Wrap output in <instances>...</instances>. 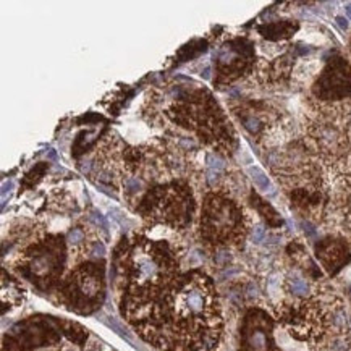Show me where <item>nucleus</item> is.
I'll list each match as a JSON object with an SVG mask.
<instances>
[{
    "label": "nucleus",
    "instance_id": "bb28decb",
    "mask_svg": "<svg viewBox=\"0 0 351 351\" xmlns=\"http://www.w3.org/2000/svg\"><path fill=\"white\" fill-rule=\"evenodd\" d=\"M346 15H348V18L351 19V5H348V7H346Z\"/></svg>",
    "mask_w": 351,
    "mask_h": 351
},
{
    "label": "nucleus",
    "instance_id": "9b49d317",
    "mask_svg": "<svg viewBox=\"0 0 351 351\" xmlns=\"http://www.w3.org/2000/svg\"><path fill=\"white\" fill-rule=\"evenodd\" d=\"M254 43L247 37H233L214 54V86L223 88L254 73L257 64Z\"/></svg>",
    "mask_w": 351,
    "mask_h": 351
},
{
    "label": "nucleus",
    "instance_id": "7ed1b4c3",
    "mask_svg": "<svg viewBox=\"0 0 351 351\" xmlns=\"http://www.w3.org/2000/svg\"><path fill=\"white\" fill-rule=\"evenodd\" d=\"M163 117L175 127L193 133L196 141L222 157H232L238 138L226 112L208 88L184 89L165 107Z\"/></svg>",
    "mask_w": 351,
    "mask_h": 351
},
{
    "label": "nucleus",
    "instance_id": "4be33fe9",
    "mask_svg": "<svg viewBox=\"0 0 351 351\" xmlns=\"http://www.w3.org/2000/svg\"><path fill=\"white\" fill-rule=\"evenodd\" d=\"M285 286L288 293H290L292 296L295 298H307L313 295V288H311V283H309L306 278H303L301 275L298 274H292L286 277L285 280Z\"/></svg>",
    "mask_w": 351,
    "mask_h": 351
},
{
    "label": "nucleus",
    "instance_id": "5701e85b",
    "mask_svg": "<svg viewBox=\"0 0 351 351\" xmlns=\"http://www.w3.org/2000/svg\"><path fill=\"white\" fill-rule=\"evenodd\" d=\"M208 40L205 39H196V40H191L190 44L184 46L180 52H178V57L181 58L180 61H188V60H193L196 57H199L202 52H205L208 50Z\"/></svg>",
    "mask_w": 351,
    "mask_h": 351
},
{
    "label": "nucleus",
    "instance_id": "f03ea898",
    "mask_svg": "<svg viewBox=\"0 0 351 351\" xmlns=\"http://www.w3.org/2000/svg\"><path fill=\"white\" fill-rule=\"evenodd\" d=\"M180 261L177 240L152 236L146 230L121 238L112 256V278L120 295V313L128 324L177 280Z\"/></svg>",
    "mask_w": 351,
    "mask_h": 351
},
{
    "label": "nucleus",
    "instance_id": "6e6552de",
    "mask_svg": "<svg viewBox=\"0 0 351 351\" xmlns=\"http://www.w3.org/2000/svg\"><path fill=\"white\" fill-rule=\"evenodd\" d=\"M340 313L332 292L317 290L307 298H293L278 303L275 316L288 332L303 342L319 343L334 328Z\"/></svg>",
    "mask_w": 351,
    "mask_h": 351
},
{
    "label": "nucleus",
    "instance_id": "f3484780",
    "mask_svg": "<svg viewBox=\"0 0 351 351\" xmlns=\"http://www.w3.org/2000/svg\"><path fill=\"white\" fill-rule=\"evenodd\" d=\"M257 33L267 40H283V39H290L296 31L299 29L298 22H292V19H282V22H271L265 25H259L256 28Z\"/></svg>",
    "mask_w": 351,
    "mask_h": 351
},
{
    "label": "nucleus",
    "instance_id": "1a4fd4ad",
    "mask_svg": "<svg viewBox=\"0 0 351 351\" xmlns=\"http://www.w3.org/2000/svg\"><path fill=\"white\" fill-rule=\"evenodd\" d=\"M68 257V244L64 235L46 233L26 244L15 261V271L25 280L43 292L52 290L61 283Z\"/></svg>",
    "mask_w": 351,
    "mask_h": 351
},
{
    "label": "nucleus",
    "instance_id": "39448f33",
    "mask_svg": "<svg viewBox=\"0 0 351 351\" xmlns=\"http://www.w3.org/2000/svg\"><path fill=\"white\" fill-rule=\"evenodd\" d=\"M304 142L324 167L337 175L349 172L351 99L321 102L309 97L304 115Z\"/></svg>",
    "mask_w": 351,
    "mask_h": 351
},
{
    "label": "nucleus",
    "instance_id": "393cba45",
    "mask_svg": "<svg viewBox=\"0 0 351 351\" xmlns=\"http://www.w3.org/2000/svg\"><path fill=\"white\" fill-rule=\"evenodd\" d=\"M247 172H250V177L254 181L257 190L265 193V194L267 193H274L272 183H271L269 177H267V175L264 173V170H261L259 167H250V170H247Z\"/></svg>",
    "mask_w": 351,
    "mask_h": 351
},
{
    "label": "nucleus",
    "instance_id": "cd10ccee",
    "mask_svg": "<svg viewBox=\"0 0 351 351\" xmlns=\"http://www.w3.org/2000/svg\"><path fill=\"white\" fill-rule=\"evenodd\" d=\"M349 47H351V43H349Z\"/></svg>",
    "mask_w": 351,
    "mask_h": 351
},
{
    "label": "nucleus",
    "instance_id": "9d476101",
    "mask_svg": "<svg viewBox=\"0 0 351 351\" xmlns=\"http://www.w3.org/2000/svg\"><path fill=\"white\" fill-rule=\"evenodd\" d=\"M58 301L68 311L81 316L96 313L106 299L104 265L86 261L75 265L58 285Z\"/></svg>",
    "mask_w": 351,
    "mask_h": 351
},
{
    "label": "nucleus",
    "instance_id": "a211bd4d",
    "mask_svg": "<svg viewBox=\"0 0 351 351\" xmlns=\"http://www.w3.org/2000/svg\"><path fill=\"white\" fill-rule=\"evenodd\" d=\"M314 345V351H351V337L346 328H332L324 340Z\"/></svg>",
    "mask_w": 351,
    "mask_h": 351
},
{
    "label": "nucleus",
    "instance_id": "4468645a",
    "mask_svg": "<svg viewBox=\"0 0 351 351\" xmlns=\"http://www.w3.org/2000/svg\"><path fill=\"white\" fill-rule=\"evenodd\" d=\"M311 94L321 102H342L351 99V64L340 55L327 60L311 86Z\"/></svg>",
    "mask_w": 351,
    "mask_h": 351
},
{
    "label": "nucleus",
    "instance_id": "423d86ee",
    "mask_svg": "<svg viewBox=\"0 0 351 351\" xmlns=\"http://www.w3.org/2000/svg\"><path fill=\"white\" fill-rule=\"evenodd\" d=\"M135 212L148 229L187 233L199 215L196 190L184 180L154 184L139 198Z\"/></svg>",
    "mask_w": 351,
    "mask_h": 351
},
{
    "label": "nucleus",
    "instance_id": "aec40b11",
    "mask_svg": "<svg viewBox=\"0 0 351 351\" xmlns=\"http://www.w3.org/2000/svg\"><path fill=\"white\" fill-rule=\"evenodd\" d=\"M247 201H250L251 208L257 214H259L271 226H274V229H278V226H282L283 220H282L280 214H278L269 202L264 201L261 198V194H257L256 191H250V194H247Z\"/></svg>",
    "mask_w": 351,
    "mask_h": 351
},
{
    "label": "nucleus",
    "instance_id": "f8f14e48",
    "mask_svg": "<svg viewBox=\"0 0 351 351\" xmlns=\"http://www.w3.org/2000/svg\"><path fill=\"white\" fill-rule=\"evenodd\" d=\"M60 334H64V321L54 317H31L5 335L2 351H31L55 345L60 342Z\"/></svg>",
    "mask_w": 351,
    "mask_h": 351
},
{
    "label": "nucleus",
    "instance_id": "ddd939ff",
    "mask_svg": "<svg viewBox=\"0 0 351 351\" xmlns=\"http://www.w3.org/2000/svg\"><path fill=\"white\" fill-rule=\"evenodd\" d=\"M128 144L115 131H109L97 142V149L89 162V173L99 183L113 190H121L123 169H125V151Z\"/></svg>",
    "mask_w": 351,
    "mask_h": 351
},
{
    "label": "nucleus",
    "instance_id": "20e7f679",
    "mask_svg": "<svg viewBox=\"0 0 351 351\" xmlns=\"http://www.w3.org/2000/svg\"><path fill=\"white\" fill-rule=\"evenodd\" d=\"M275 180L295 209L313 220L325 219L330 202L324 165L307 149L306 142L290 144L269 159Z\"/></svg>",
    "mask_w": 351,
    "mask_h": 351
},
{
    "label": "nucleus",
    "instance_id": "dca6fc26",
    "mask_svg": "<svg viewBox=\"0 0 351 351\" xmlns=\"http://www.w3.org/2000/svg\"><path fill=\"white\" fill-rule=\"evenodd\" d=\"M316 256L324 269L335 275L351 261V244L345 236L330 235L316 244Z\"/></svg>",
    "mask_w": 351,
    "mask_h": 351
},
{
    "label": "nucleus",
    "instance_id": "a878e982",
    "mask_svg": "<svg viewBox=\"0 0 351 351\" xmlns=\"http://www.w3.org/2000/svg\"><path fill=\"white\" fill-rule=\"evenodd\" d=\"M337 22H338V25H340V26H342L343 29H346V28H348V25H346V19H345V18H342V16H338V18H337Z\"/></svg>",
    "mask_w": 351,
    "mask_h": 351
},
{
    "label": "nucleus",
    "instance_id": "6ab92c4d",
    "mask_svg": "<svg viewBox=\"0 0 351 351\" xmlns=\"http://www.w3.org/2000/svg\"><path fill=\"white\" fill-rule=\"evenodd\" d=\"M25 299V290L22 283L12 275H8L7 271L2 272V303L4 307H15L19 306Z\"/></svg>",
    "mask_w": 351,
    "mask_h": 351
},
{
    "label": "nucleus",
    "instance_id": "b1692460",
    "mask_svg": "<svg viewBox=\"0 0 351 351\" xmlns=\"http://www.w3.org/2000/svg\"><path fill=\"white\" fill-rule=\"evenodd\" d=\"M47 169H49V165L46 163V162H39L36 167L31 170V172H28L26 175H25V178H23V181H22V191H25V190H29V188H33V187H36V184L43 180V177L46 175V172H47Z\"/></svg>",
    "mask_w": 351,
    "mask_h": 351
},
{
    "label": "nucleus",
    "instance_id": "f257e3e1",
    "mask_svg": "<svg viewBox=\"0 0 351 351\" xmlns=\"http://www.w3.org/2000/svg\"><path fill=\"white\" fill-rule=\"evenodd\" d=\"M130 325L159 351H215L223 317L214 280L199 269L180 274Z\"/></svg>",
    "mask_w": 351,
    "mask_h": 351
},
{
    "label": "nucleus",
    "instance_id": "412c9836",
    "mask_svg": "<svg viewBox=\"0 0 351 351\" xmlns=\"http://www.w3.org/2000/svg\"><path fill=\"white\" fill-rule=\"evenodd\" d=\"M44 205H46V209H50L54 212H60V214L78 212L76 199L70 193H67L65 190H55V191L50 193Z\"/></svg>",
    "mask_w": 351,
    "mask_h": 351
},
{
    "label": "nucleus",
    "instance_id": "2eb2a0df",
    "mask_svg": "<svg viewBox=\"0 0 351 351\" xmlns=\"http://www.w3.org/2000/svg\"><path fill=\"white\" fill-rule=\"evenodd\" d=\"M240 351H278L272 317L259 307L250 309L240 327Z\"/></svg>",
    "mask_w": 351,
    "mask_h": 351
},
{
    "label": "nucleus",
    "instance_id": "0eeeda50",
    "mask_svg": "<svg viewBox=\"0 0 351 351\" xmlns=\"http://www.w3.org/2000/svg\"><path fill=\"white\" fill-rule=\"evenodd\" d=\"M251 230L250 215L241 202L222 190L202 194L198 215V235L205 246L225 250L238 246Z\"/></svg>",
    "mask_w": 351,
    "mask_h": 351
}]
</instances>
